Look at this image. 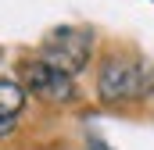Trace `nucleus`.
<instances>
[{"label": "nucleus", "instance_id": "20e7f679", "mask_svg": "<svg viewBox=\"0 0 154 150\" xmlns=\"http://www.w3.org/2000/svg\"><path fill=\"white\" fill-rule=\"evenodd\" d=\"M22 107H25V89L14 79H0V136L18 125Z\"/></svg>", "mask_w": 154, "mask_h": 150}, {"label": "nucleus", "instance_id": "f257e3e1", "mask_svg": "<svg viewBox=\"0 0 154 150\" xmlns=\"http://www.w3.org/2000/svg\"><path fill=\"white\" fill-rule=\"evenodd\" d=\"M100 97L122 104V100H136V97H147L154 89V75L147 72L143 61L136 57H111L104 68H100V82H97Z\"/></svg>", "mask_w": 154, "mask_h": 150}, {"label": "nucleus", "instance_id": "f03ea898", "mask_svg": "<svg viewBox=\"0 0 154 150\" xmlns=\"http://www.w3.org/2000/svg\"><path fill=\"white\" fill-rule=\"evenodd\" d=\"M90 46H93L90 29H72V25H65V29H57L54 36L43 43L39 61L54 64L57 72H65V75H75L79 68L90 61Z\"/></svg>", "mask_w": 154, "mask_h": 150}, {"label": "nucleus", "instance_id": "7ed1b4c3", "mask_svg": "<svg viewBox=\"0 0 154 150\" xmlns=\"http://www.w3.org/2000/svg\"><path fill=\"white\" fill-rule=\"evenodd\" d=\"M18 86L29 89L39 100H50V104H65V100L75 93L72 75L57 72V68L47 64V61H25V64H22V75H18Z\"/></svg>", "mask_w": 154, "mask_h": 150}]
</instances>
